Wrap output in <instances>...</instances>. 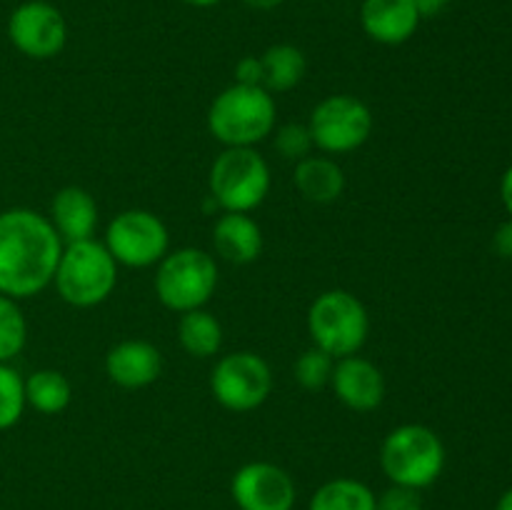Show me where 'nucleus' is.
I'll return each mask as SVG.
<instances>
[{
    "label": "nucleus",
    "mask_w": 512,
    "mask_h": 510,
    "mask_svg": "<svg viewBox=\"0 0 512 510\" xmlns=\"http://www.w3.org/2000/svg\"><path fill=\"white\" fill-rule=\"evenodd\" d=\"M273 385L268 360L253 350L223 355L210 373V393L230 413L258 410L270 398Z\"/></svg>",
    "instance_id": "9"
},
{
    "label": "nucleus",
    "mask_w": 512,
    "mask_h": 510,
    "mask_svg": "<svg viewBox=\"0 0 512 510\" xmlns=\"http://www.w3.org/2000/svg\"><path fill=\"white\" fill-rule=\"evenodd\" d=\"M103 245L118 265L153 268L170 253V233L168 225L155 213L130 208L110 220Z\"/></svg>",
    "instance_id": "10"
},
{
    "label": "nucleus",
    "mask_w": 512,
    "mask_h": 510,
    "mask_svg": "<svg viewBox=\"0 0 512 510\" xmlns=\"http://www.w3.org/2000/svg\"><path fill=\"white\" fill-rule=\"evenodd\" d=\"M275 133V150L280 153V158L290 160V163H300L303 158L313 155V135H310L308 123H288L280 125Z\"/></svg>",
    "instance_id": "26"
},
{
    "label": "nucleus",
    "mask_w": 512,
    "mask_h": 510,
    "mask_svg": "<svg viewBox=\"0 0 512 510\" xmlns=\"http://www.w3.org/2000/svg\"><path fill=\"white\" fill-rule=\"evenodd\" d=\"M213 248L228 263L250 265L263 253V230L250 213H223L213 225Z\"/></svg>",
    "instance_id": "17"
},
{
    "label": "nucleus",
    "mask_w": 512,
    "mask_h": 510,
    "mask_svg": "<svg viewBox=\"0 0 512 510\" xmlns=\"http://www.w3.org/2000/svg\"><path fill=\"white\" fill-rule=\"evenodd\" d=\"M25 408V378L10 363H0V433L15 428Z\"/></svg>",
    "instance_id": "24"
},
{
    "label": "nucleus",
    "mask_w": 512,
    "mask_h": 510,
    "mask_svg": "<svg viewBox=\"0 0 512 510\" xmlns=\"http://www.w3.org/2000/svg\"><path fill=\"white\" fill-rule=\"evenodd\" d=\"M380 468L390 485L425 490L443 475L445 445L428 425H398L380 445Z\"/></svg>",
    "instance_id": "3"
},
{
    "label": "nucleus",
    "mask_w": 512,
    "mask_h": 510,
    "mask_svg": "<svg viewBox=\"0 0 512 510\" xmlns=\"http://www.w3.org/2000/svg\"><path fill=\"white\" fill-rule=\"evenodd\" d=\"M500 198H503L505 210H508L510 218H512V165L505 170L503 180H500Z\"/></svg>",
    "instance_id": "31"
},
{
    "label": "nucleus",
    "mask_w": 512,
    "mask_h": 510,
    "mask_svg": "<svg viewBox=\"0 0 512 510\" xmlns=\"http://www.w3.org/2000/svg\"><path fill=\"white\" fill-rule=\"evenodd\" d=\"M243 3L253 10H275L283 3H288V0H243Z\"/></svg>",
    "instance_id": "32"
},
{
    "label": "nucleus",
    "mask_w": 512,
    "mask_h": 510,
    "mask_svg": "<svg viewBox=\"0 0 512 510\" xmlns=\"http://www.w3.org/2000/svg\"><path fill=\"white\" fill-rule=\"evenodd\" d=\"M375 510H423V498L420 490L390 485L388 490L375 495Z\"/></svg>",
    "instance_id": "27"
},
{
    "label": "nucleus",
    "mask_w": 512,
    "mask_h": 510,
    "mask_svg": "<svg viewBox=\"0 0 512 510\" xmlns=\"http://www.w3.org/2000/svg\"><path fill=\"white\" fill-rule=\"evenodd\" d=\"M53 285L73 308H95L113 295L118 285V263L95 238L65 243Z\"/></svg>",
    "instance_id": "4"
},
{
    "label": "nucleus",
    "mask_w": 512,
    "mask_h": 510,
    "mask_svg": "<svg viewBox=\"0 0 512 510\" xmlns=\"http://www.w3.org/2000/svg\"><path fill=\"white\" fill-rule=\"evenodd\" d=\"M218 263L203 248L170 250L155 270V295L173 313L205 308L218 288Z\"/></svg>",
    "instance_id": "7"
},
{
    "label": "nucleus",
    "mask_w": 512,
    "mask_h": 510,
    "mask_svg": "<svg viewBox=\"0 0 512 510\" xmlns=\"http://www.w3.org/2000/svg\"><path fill=\"white\" fill-rule=\"evenodd\" d=\"M235 83L238 85H260L263 88V63H260V55H245L235 65Z\"/></svg>",
    "instance_id": "28"
},
{
    "label": "nucleus",
    "mask_w": 512,
    "mask_h": 510,
    "mask_svg": "<svg viewBox=\"0 0 512 510\" xmlns=\"http://www.w3.org/2000/svg\"><path fill=\"white\" fill-rule=\"evenodd\" d=\"M28 345V320L15 298L0 295V363L18 358Z\"/></svg>",
    "instance_id": "23"
},
{
    "label": "nucleus",
    "mask_w": 512,
    "mask_h": 510,
    "mask_svg": "<svg viewBox=\"0 0 512 510\" xmlns=\"http://www.w3.org/2000/svg\"><path fill=\"white\" fill-rule=\"evenodd\" d=\"M8 40L30 60H50L68 45V23L58 5L48 0H25L10 13Z\"/></svg>",
    "instance_id": "11"
},
{
    "label": "nucleus",
    "mask_w": 512,
    "mask_h": 510,
    "mask_svg": "<svg viewBox=\"0 0 512 510\" xmlns=\"http://www.w3.org/2000/svg\"><path fill=\"white\" fill-rule=\"evenodd\" d=\"M493 245H495V253H498L500 258L512 260V218L495 230Z\"/></svg>",
    "instance_id": "29"
},
{
    "label": "nucleus",
    "mask_w": 512,
    "mask_h": 510,
    "mask_svg": "<svg viewBox=\"0 0 512 510\" xmlns=\"http://www.w3.org/2000/svg\"><path fill=\"white\" fill-rule=\"evenodd\" d=\"M495 510H512V488L505 490L503 495H500L498 505H495Z\"/></svg>",
    "instance_id": "34"
},
{
    "label": "nucleus",
    "mask_w": 512,
    "mask_h": 510,
    "mask_svg": "<svg viewBox=\"0 0 512 510\" xmlns=\"http://www.w3.org/2000/svg\"><path fill=\"white\" fill-rule=\"evenodd\" d=\"M180 3L190 5V8H213V5L223 3V0H180Z\"/></svg>",
    "instance_id": "33"
},
{
    "label": "nucleus",
    "mask_w": 512,
    "mask_h": 510,
    "mask_svg": "<svg viewBox=\"0 0 512 510\" xmlns=\"http://www.w3.org/2000/svg\"><path fill=\"white\" fill-rule=\"evenodd\" d=\"M178 340L180 348L193 358H213L223 345V325L205 308L188 310L178 320Z\"/></svg>",
    "instance_id": "20"
},
{
    "label": "nucleus",
    "mask_w": 512,
    "mask_h": 510,
    "mask_svg": "<svg viewBox=\"0 0 512 510\" xmlns=\"http://www.w3.org/2000/svg\"><path fill=\"white\" fill-rule=\"evenodd\" d=\"M273 185L270 165L255 148H225L210 165V200L223 213H253Z\"/></svg>",
    "instance_id": "6"
},
{
    "label": "nucleus",
    "mask_w": 512,
    "mask_h": 510,
    "mask_svg": "<svg viewBox=\"0 0 512 510\" xmlns=\"http://www.w3.org/2000/svg\"><path fill=\"white\" fill-rule=\"evenodd\" d=\"M163 373V355L153 343L128 338L115 343L105 355V375L123 390H140L153 385Z\"/></svg>",
    "instance_id": "14"
},
{
    "label": "nucleus",
    "mask_w": 512,
    "mask_h": 510,
    "mask_svg": "<svg viewBox=\"0 0 512 510\" xmlns=\"http://www.w3.org/2000/svg\"><path fill=\"white\" fill-rule=\"evenodd\" d=\"M263 63V88L268 93H288L303 83L308 73V58L298 45L275 43L260 55Z\"/></svg>",
    "instance_id": "19"
},
{
    "label": "nucleus",
    "mask_w": 512,
    "mask_h": 510,
    "mask_svg": "<svg viewBox=\"0 0 512 510\" xmlns=\"http://www.w3.org/2000/svg\"><path fill=\"white\" fill-rule=\"evenodd\" d=\"M48 218L63 243H78L93 238L98 228V203L80 185H65L55 193Z\"/></svg>",
    "instance_id": "16"
},
{
    "label": "nucleus",
    "mask_w": 512,
    "mask_h": 510,
    "mask_svg": "<svg viewBox=\"0 0 512 510\" xmlns=\"http://www.w3.org/2000/svg\"><path fill=\"white\" fill-rule=\"evenodd\" d=\"M278 108L273 93L260 85H228L208 110V130L225 148H255L273 135Z\"/></svg>",
    "instance_id": "2"
},
{
    "label": "nucleus",
    "mask_w": 512,
    "mask_h": 510,
    "mask_svg": "<svg viewBox=\"0 0 512 510\" xmlns=\"http://www.w3.org/2000/svg\"><path fill=\"white\" fill-rule=\"evenodd\" d=\"M313 145L325 155L355 153L370 140L375 118L368 103L355 95H328L313 108L308 120Z\"/></svg>",
    "instance_id": "8"
},
{
    "label": "nucleus",
    "mask_w": 512,
    "mask_h": 510,
    "mask_svg": "<svg viewBox=\"0 0 512 510\" xmlns=\"http://www.w3.org/2000/svg\"><path fill=\"white\" fill-rule=\"evenodd\" d=\"M308 510H375V493L363 480L333 478L315 490Z\"/></svg>",
    "instance_id": "22"
},
{
    "label": "nucleus",
    "mask_w": 512,
    "mask_h": 510,
    "mask_svg": "<svg viewBox=\"0 0 512 510\" xmlns=\"http://www.w3.org/2000/svg\"><path fill=\"white\" fill-rule=\"evenodd\" d=\"M63 240L48 215L30 208L0 213V295L25 300L53 285Z\"/></svg>",
    "instance_id": "1"
},
{
    "label": "nucleus",
    "mask_w": 512,
    "mask_h": 510,
    "mask_svg": "<svg viewBox=\"0 0 512 510\" xmlns=\"http://www.w3.org/2000/svg\"><path fill=\"white\" fill-rule=\"evenodd\" d=\"M73 400V385L68 375L55 368H40L25 378V403L43 415H58L68 410Z\"/></svg>",
    "instance_id": "21"
},
{
    "label": "nucleus",
    "mask_w": 512,
    "mask_h": 510,
    "mask_svg": "<svg viewBox=\"0 0 512 510\" xmlns=\"http://www.w3.org/2000/svg\"><path fill=\"white\" fill-rule=\"evenodd\" d=\"M308 333L315 348L325 350L330 358L358 355L370 335L368 308L348 290H325L310 303Z\"/></svg>",
    "instance_id": "5"
},
{
    "label": "nucleus",
    "mask_w": 512,
    "mask_h": 510,
    "mask_svg": "<svg viewBox=\"0 0 512 510\" xmlns=\"http://www.w3.org/2000/svg\"><path fill=\"white\" fill-rule=\"evenodd\" d=\"M293 183L308 203L330 205L343 195L345 173L330 155H308L295 163Z\"/></svg>",
    "instance_id": "18"
},
{
    "label": "nucleus",
    "mask_w": 512,
    "mask_h": 510,
    "mask_svg": "<svg viewBox=\"0 0 512 510\" xmlns=\"http://www.w3.org/2000/svg\"><path fill=\"white\" fill-rule=\"evenodd\" d=\"M330 388H333L335 398L355 413L378 410L388 393L383 370L363 355H348V358L335 360Z\"/></svg>",
    "instance_id": "13"
},
{
    "label": "nucleus",
    "mask_w": 512,
    "mask_h": 510,
    "mask_svg": "<svg viewBox=\"0 0 512 510\" xmlns=\"http://www.w3.org/2000/svg\"><path fill=\"white\" fill-rule=\"evenodd\" d=\"M335 358H330L325 350L320 348H308L293 365L295 380H298L300 388L305 390H323L325 385H330L333 378Z\"/></svg>",
    "instance_id": "25"
},
{
    "label": "nucleus",
    "mask_w": 512,
    "mask_h": 510,
    "mask_svg": "<svg viewBox=\"0 0 512 510\" xmlns=\"http://www.w3.org/2000/svg\"><path fill=\"white\" fill-rule=\"evenodd\" d=\"M360 25L380 45H403L418 33L420 15L413 0H363Z\"/></svg>",
    "instance_id": "15"
},
{
    "label": "nucleus",
    "mask_w": 512,
    "mask_h": 510,
    "mask_svg": "<svg viewBox=\"0 0 512 510\" xmlns=\"http://www.w3.org/2000/svg\"><path fill=\"white\" fill-rule=\"evenodd\" d=\"M415 10H418L420 20H430V18H438L448 10L450 0H413Z\"/></svg>",
    "instance_id": "30"
},
{
    "label": "nucleus",
    "mask_w": 512,
    "mask_h": 510,
    "mask_svg": "<svg viewBox=\"0 0 512 510\" xmlns=\"http://www.w3.org/2000/svg\"><path fill=\"white\" fill-rule=\"evenodd\" d=\"M230 495L240 510H293L298 488L285 468L268 460H253L235 470Z\"/></svg>",
    "instance_id": "12"
}]
</instances>
